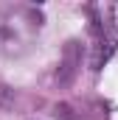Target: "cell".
<instances>
[{"label":"cell","instance_id":"1","mask_svg":"<svg viewBox=\"0 0 118 120\" xmlns=\"http://www.w3.org/2000/svg\"><path fill=\"white\" fill-rule=\"evenodd\" d=\"M45 14L34 6H3L0 8V56H23L31 48L34 34L42 28Z\"/></svg>","mask_w":118,"mask_h":120},{"label":"cell","instance_id":"2","mask_svg":"<svg viewBox=\"0 0 118 120\" xmlns=\"http://www.w3.org/2000/svg\"><path fill=\"white\" fill-rule=\"evenodd\" d=\"M82 59H84V45L79 39H67L65 48H62V59H59L56 67V84L59 87H70L79 75V67H82Z\"/></svg>","mask_w":118,"mask_h":120},{"label":"cell","instance_id":"4","mask_svg":"<svg viewBox=\"0 0 118 120\" xmlns=\"http://www.w3.org/2000/svg\"><path fill=\"white\" fill-rule=\"evenodd\" d=\"M54 115H56L59 120H73V115H70V106H67V103H56Z\"/></svg>","mask_w":118,"mask_h":120},{"label":"cell","instance_id":"5","mask_svg":"<svg viewBox=\"0 0 118 120\" xmlns=\"http://www.w3.org/2000/svg\"><path fill=\"white\" fill-rule=\"evenodd\" d=\"M115 11H118V8H115Z\"/></svg>","mask_w":118,"mask_h":120},{"label":"cell","instance_id":"3","mask_svg":"<svg viewBox=\"0 0 118 120\" xmlns=\"http://www.w3.org/2000/svg\"><path fill=\"white\" fill-rule=\"evenodd\" d=\"M14 103H17V92L8 90V87H0V109L3 112H14Z\"/></svg>","mask_w":118,"mask_h":120}]
</instances>
